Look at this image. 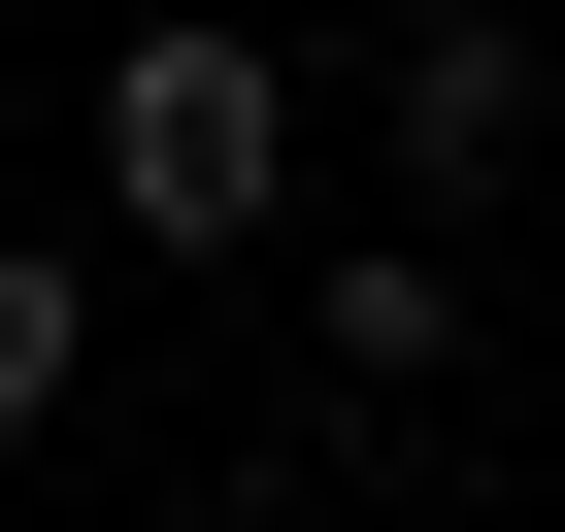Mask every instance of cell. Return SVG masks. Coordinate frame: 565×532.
<instances>
[{"instance_id":"obj_1","label":"cell","mask_w":565,"mask_h":532,"mask_svg":"<svg viewBox=\"0 0 565 532\" xmlns=\"http://www.w3.org/2000/svg\"><path fill=\"white\" fill-rule=\"evenodd\" d=\"M100 233H167V266H266V233H300V67L167 0V34L100 67Z\"/></svg>"},{"instance_id":"obj_2","label":"cell","mask_w":565,"mask_h":532,"mask_svg":"<svg viewBox=\"0 0 565 532\" xmlns=\"http://www.w3.org/2000/svg\"><path fill=\"white\" fill-rule=\"evenodd\" d=\"M532 100H565V34H499V0H399V34H366V134H399L433 200H499V167H532Z\"/></svg>"},{"instance_id":"obj_3","label":"cell","mask_w":565,"mask_h":532,"mask_svg":"<svg viewBox=\"0 0 565 532\" xmlns=\"http://www.w3.org/2000/svg\"><path fill=\"white\" fill-rule=\"evenodd\" d=\"M300 333H333V400H433V366H466V266H433V233H333Z\"/></svg>"},{"instance_id":"obj_4","label":"cell","mask_w":565,"mask_h":532,"mask_svg":"<svg viewBox=\"0 0 565 532\" xmlns=\"http://www.w3.org/2000/svg\"><path fill=\"white\" fill-rule=\"evenodd\" d=\"M67 366H100V266H34V233H0V433H67Z\"/></svg>"}]
</instances>
